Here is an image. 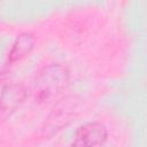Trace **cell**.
I'll return each mask as SVG.
<instances>
[{"label":"cell","instance_id":"obj_3","mask_svg":"<svg viewBox=\"0 0 147 147\" xmlns=\"http://www.w3.org/2000/svg\"><path fill=\"white\" fill-rule=\"evenodd\" d=\"M108 130L100 122H88L80 125L71 140L70 147H101L107 141Z\"/></svg>","mask_w":147,"mask_h":147},{"label":"cell","instance_id":"obj_1","mask_svg":"<svg viewBox=\"0 0 147 147\" xmlns=\"http://www.w3.org/2000/svg\"><path fill=\"white\" fill-rule=\"evenodd\" d=\"M70 71L61 63L45 65L36 75L32 84V95L37 103H46L57 98L68 86Z\"/></svg>","mask_w":147,"mask_h":147},{"label":"cell","instance_id":"obj_5","mask_svg":"<svg viewBox=\"0 0 147 147\" xmlns=\"http://www.w3.org/2000/svg\"><path fill=\"white\" fill-rule=\"evenodd\" d=\"M34 47V36L31 32H22L20 33L15 41L11 45V48L8 53V65H13L17 62L24 60L32 52Z\"/></svg>","mask_w":147,"mask_h":147},{"label":"cell","instance_id":"obj_4","mask_svg":"<svg viewBox=\"0 0 147 147\" xmlns=\"http://www.w3.org/2000/svg\"><path fill=\"white\" fill-rule=\"evenodd\" d=\"M26 98V91L22 84L10 83L0 92V114L8 116L22 106Z\"/></svg>","mask_w":147,"mask_h":147},{"label":"cell","instance_id":"obj_2","mask_svg":"<svg viewBox=\"0 0 147 147\" xmlns=\"http://www.w3.org/2000/svg\"><path fill=\"white\" fill-rule=\"evenodd\" d=\"M79 105V100L76 96L68 95L62 98L52 109L51 114L46 118L44 132L46 136H53L54 133L62 130L67 126L71 118L75 116L77 108Z\"/></svg>","mask_w":147,"mask_h":147}]
</instances>
